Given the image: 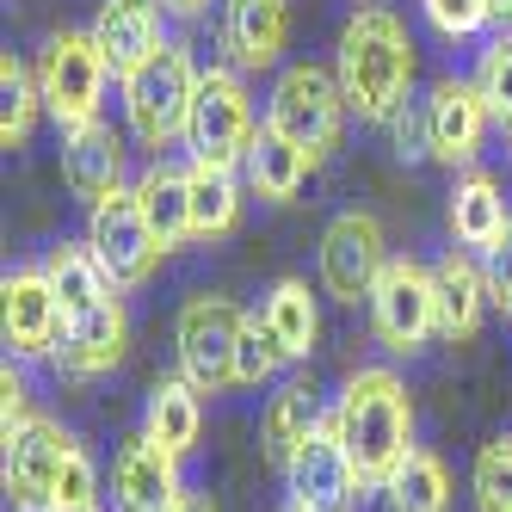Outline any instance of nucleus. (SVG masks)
Returning a JSON list of instances; mask_svg holds the SVG:
<instances>
[{"instance_id": "obj_1", "label": "nucleus", "mask_w": 512, "mask_h": 512, "mask_svg": "<svg viewBox=\"0 0 512 512\" xmlns=\"http://www.w3.org/2000/svg\"><path fill=\"white\" fill-rule=\"evenodd\" d=\"M414 38L395 7H358L340 25L334 44V75L346 93V112L358 124H395L414 99Z\"/></svg>"}, {"instance_id": "obj_2", "label": "nucleus", "mask_w": 512, "mask_h": 512, "mask_svg": "<svg viewBox=\"0 0 512 512\" xmlns=\"http://www.w3.org/2000/svg\"><path fill=\"white\" fill-rule=\"evenodd\" d=\"M334 426L346 438L364 488H389L395 469L420 451L414 445V395H408V383H401L389 364H364V371H352L340 383Z\"/></svg>"}, {"instance_id": "obj_3", "label": "nucleus", "mask_w": 512, "mask_h": 512, "mask_svg": "<svg viewBox=\"0 0 512 512\" xmlns=\"http://www.w3.org/2000/svg\"><path fill=\"white\" fill-rule=\"evenodd\" d=\"M204 68L192 56L186 38H167L149 62H136L130 75H118V105H124V130L142 142V149H173L186 142L192 124V99H198Z\"/></svg>"}, {"instance_id": "obj_4", "label": "nucleus", "mask_w": 512, "mask_h": 512, "mask_svg": "<svg viewBox=\"0 0 512 512\" xmlns=\"http://www.w3.org/2000/svg\"><path fill=\"white\" fill-rule=\"evenodd\" d=\"M38 93L56 130H87L105 118V87H112V62L93 44V31H50L38 50Z\"/></svg>"}, {"instance_id": "obj_5", "label": "nucleus", "mask_w": 512, "mask_h": 512, "mask_svg": "<svg viewBox=\"0 0 512 512\" xmlns=\"http://www.w3.org/2000/svg\"><path fill=\"white\" fill-rule=\"evenodd\" d=\"M346 93H340V75L321 62H290L278 68L272 81V99H266V124L278 136H290L309 161H327L340 149V130H346Z\"/></svg>"}, {"instance_id": "obj_6", "label": "nucleus", "mask_w": 512, "mask_h": 512, "mask_svg": "<svg viewBox=\"0 0 512 512\" xmlns=\"http://www.w3.org/2000/svg\"><path fill=\"white\" fill-rule=\"evenodd\" d=\"M260 105H253V87L235 62H210L204 81H198V99H192V124H186V149L204 155V161H223V167H241L253 136H260Z\"/></svg>"}, {"instance_id": "obj_7", "label": "nucleus", "mask_w": 512, "mask_h": 512, "mask_svg": "<svg viewBox=\"0 0 512 512\" xmlns=\"http://www.w3.org/2000/svg\"><path fill=\"white\" fill-rule=\"evenodd\" d=\"M241 321L247 309H235L216 290H198V297L179 303L173 315V352H179V377L204 395L235 389V346H241Z\"/></svg>"}, {"instance_id": "obj_8", "label": "nucleus", "mask_w": 512, "mask_h": 512, "mask_svg": "<svg viewBox=\"0 0 512 512\" xmlns=\"http://www.w3.org/2000/svg\"><path fill=\"white\" fill-rule=\"evenodd\" d=\"M371 334L389 358H414L426 352V340L438 334V290H432V266L395 253L383 266L377 290H371Z\"/></svg>"}, {"instance_id": "obj_9", "label": "nucleus", "mask_w": 512, "mask_h": 512, "mask_svg": "<svg viewBox=\"0 0 512 512\" xmlns=\"http://www.w3.org/2000/svg\"><path fill=\"white\" fill-rule=\"evenodd\" d=\"M87 247H93V260L105 266V278L118 290H142L155 278V266L167 260V247L155 241V229H149V216H142L130 186L87 204Z\"/></svg>"}, {"instance_id": "obj_10", "label": "nucleus", "mask_w": 512, "mask_h": 512, "mask_svg": "<svg viewBox=\"0 0 512 512\" xmlns=\"http://www.w3.org/2000/svg\"><path fill=\"white\" fill-rule=\"evenodd\" d=\"M395 260L389 253V235L371 210H340L334 223L321 229V253H315V272H321V290L334 303H371V290L383 278V266Z\"/></svg>"}, {"instance_id": "obj_11", "label": "nucleus", "mask_w": 512, "mask_h": 512, "mask_svg": "<svg viewBox=\"0 0 512 512\" xmlns=\"http://www.w3.org/2000/svg\"><path fill=\"white\" fill-rule=\"evenodd\" d=\"M0 445H7V457H0V488H7V506L13 512H50L56 475L68 463L75 432H68L62 420H50V414H31L25 426L0 432Z\"/></svg>"}, {"instance_id": "obj_12", "label": "nucleus", "mask_w": 512, "mask_h": 512, "mask_svg": "<svg viewBox=\"0 0 512 512\" xmlns=\"http://www.w3.org/2000/svg\"><path fill=\"white\" fill-rule=\"evenodd\" d=\"M488 99L475 81L463 75H445V81H432V93L420 99V130H426V161L438 167H457L469 173L475 161H482V142H488Z\"/></svg>"}, {"instance_id": "obj_13", "label": "nucleus", "mask_w": 512, "mask_h": 512, "mask_svg": "<svg viewBox=\"0 0 512 512\" xmlns=\"http://www.w3.org/2000/svg\"><path fill=\"white\" fill-rule=\"evenodd\" d=\"M284 488H290V506H309V512H352L358 500V463L346 451V438L334 426V414H321V426L297 445V457L284 463Z\"/></svg>"}, {"instance_id": "obj_14", "label": "nucleus", "mask_w": 512, "mask_h": 512, "mask_svg": "<svg viewBox=\"0 0 512 512\" xmlns=\"http://www.w3.org/2000/svg\"><path fill=\"white\" fill-rule=\"evenodd\" d=\"M0 315H7V358L31 364V358H56L68 309L56 297V284L44 266H13L0 278Z\"/></svg>"}, {"instance_id": "obj_15", "label": "nucleus", "mask_w": 512, "mask_h": 512, "mask_svg": "<svg viewBox=\"0 0 512 512\" xmlns=\"http://www.w3.org/2000/svg\"><path fill=\"white\" fill-rule=\"evenodd\" d=\"M124 352H130V315H124V297L112 290V297H99L93 309L68 315L62 346H56L50 364H56V377H68V383H93L105 371H118Z\"/></svg>"}, {"instance_id": "obj_16", "label": "nucleus", "mask_w": 512, "mask_h": 512, "mask_svg": "<svg viewBox=\"0 0 512 512\" xmlns=\"http://www.w3.org/2000/svg\"><path fill=\"white\" fill-rule=\"evenodd\" d=\"M192 494L179 482V457L161 451L149 432H136L112 457V506L118 512H179Z\"/></svg>"}, {"instance_id": "obj_17", "label": "nucleus", "mask_w": 512, "mask_h": 512, "mask_svg": "<svg viewBox=\"0 0 512 512\" xmlns=\"http://www.w3.org/2000/svg\"><path fill=\"white\" fill-rule=\"evenodd\" d=\"M216 38H223V62H235L241 75H266L290 50V0H223Z\"/></svg>"}, {"instance_id": "obj_18", "label": "nucleus", "mask_w": 512, "mask_h": 512, "mask_svg": "<svg viewBox=\"0 0 512 512\" xmlns=\"http://www.w3.org/2000/svg\"><path fill=\"white\" fill-rule=\"evenodd\" d=\"M167 7L161 0H99L93 13V44L105 50V62H112V75H130L136 62H149L161 44H167Z\"/></svg>"}, {"instance_id": "obj_19", "label": "nucleus", "mask_w": 512, "mask_h": 512, "mask_svg": "<svg viewBox=\"0 0 512 512\" xmlns=\"http://www.w3.org/2000/svg\"><path fill=\"white\" fill-rule=\"evenodd\" d=\"M62 186L81 204L124 192V136L105 118L87 124V130H62Z\"/></svg>"}, {"instance_id": "obj_20", "label": "nucleus", "mask_w": 512, "mask_h": 512, "mask_svg": "<svg viewBox=\"0 0 512 512\" xmlns=\"http://www.w3.org/2000/svg\"><path fill=\"white\" fill-rule=\"evenodd\" d=\"M432 290H438V334L451 346L482 334V315H488V266H475L469 247H451L445 260L432 266Z\"/></svg>"}, {"instance_id": "obj_21", "label": "nucleus", "mask_w": 512, "mask_h": 512, "mask_svg": "<svg viewBox=\"0 0 512 512\" xmlns=\"http://www.w3.org/2000/svg\"><path fill=\"white\" fill-rule=\"evenodd\" d=\"M186 186H192V241H229L241 229V210H247V179L241 167H223V161H204L192 155L186 161Z\"/></svg>"}, {"instance_id": "obj_22", "label": "nucleus", "mask_w": 512, "mask_h": 512, "mask_svg": "<svg viewBox=\"0 0 512 512\" xmlns=\"http://www.w3.org/2000/svg\"><path fill=\"white\" fill-rule=\"evenodd\" d=\"M445 216H451V235H457V247H469V253H488V247H500V235L512 229V210H506L500 179H494V173H482V167L457 173Z\"/></svg>"}, {"instance_id": "obj_23", "label": "nucleus", "mask_w": 512, "mask_h": 512, "mask_svg": "<svg viewBox=\"0 0 512 512\" xmlns=\"http://www.w3.org/2000/svg\"><path fill=\"white\" fill-rule=\"evenodd\" d=\"M130 192H136L142 216H149V229H155V241L167 253L192 241V186H186V167H173V161L155 155L149 167L130 179Z\"/></svg>"}, {"instance_id": "obj_24", "label": "nucleus", "mask_w": 512, "mask_h": 512, "mask_svg": "<svg viewBox=\"0 0 512 512\" xmlns=\"http://www.w3.org/2000/svg\"><path fill=\"white\" fill-rule=\"evenodd\" d=\"M142 432L186 463L198 451V432H204V389H192L186 377H161L149 389V401H142Z\"/></svg>"}, {"instance_id": "obj_25", "label": "nucleus", "mask_w": 512, "mask_h": 512, "mask_svg": "<svg viewBox=\"0 0 512 512\" xmlns=\"http://www.w3.org/2000/svg\"><path fill=\"white\" fill-rule=\"evenodd\" d=\"M309 155L297 149L290 136H278L272 124L253 136V149H247V161H241V179H247V192L260 198V204H297V192H303V179H309Z\"/></svg>"}, {"instance_id": "obj_26", "label": "nucleus", "mask_w": 512, "mask_h": 512, "mask_svg": "<svg viewBox=\"0 0 512 512\" xmlns=\"http://www.w3.org/2000/svg\"><path fill=\"white\" fill-rule=\"evenodd\" d=\"M260 321L272 327V340H278V352L290 364H303L321 346V303H315V290L303 278H278L260 297Z\"/></svg>"}, {"instance_id": "obj_27", "label": "nucleus", "mask_w": 512, "mask_h": 512, "mask_svg": "<svg viewBox=\"0 0 512 512\" xmlns=\"http://www.w3.org/2000/svg\"><path fill=\"white\" fill-rule=\"evenodd\" d=\"M315 426H321V401H315V389H309L303 377H290V383H278V389L266 395V408H260V451L284 469Z\"/></svg>"}, {"instance_id": "obj_28", "label": "nucleus", "mask_w": 512, "mask_h": 512, "mask_svg": "<svg viewBox=\"0 0 512 512\" xmlns=\"http://www.w3.org/2000/svg\"><path fill=\"white\" fill-rule=\"evenodd\" d=\"M44 272H50V284H56V297H62L68 315H81V309H93L99 297H112V290H118L112 278H105V266L93 260L87 241H56L44 253Z\"/></svg>"}, {"instance_id": "obj_29", "label": "nucleus", "mask_w": 512, "mask_h": 512, "mask_svg": "<svg viewBox=\"0 0 512 512\" xmlns=\"http://www.w3.org/2000/svg\"><path fill=\"white\" fill-rule=\"evenodd\" d=\"M38 118H50L44 93H38V68L7 50L0 56V149H25L31 130H38Z\"/></svg>"}, {"instance_id": "obj_30", "label": "nucleus", "mask_w": 512, "mask_h": 512, "mask_svg": "<svg viewBox=\"0 0 512 512\" xmlns=\"http://www.w3.org/2000/svg\"><path fill=\"white\" fill-rule=\"evenodd\" d=\"M383 494H389V512H451V469L438 451H414Z\"/></svg>"}, {"instance_id": "obj_31", "label": "nucleus", "mask_w": 512, "mask_h": 512, "mask_svg": "<svg viewBox=\"0 0 512 512\" xmlns=\"http://www.w3.org/2000/svg\"><path fill=\"white\" fill-rule=\"evenodd\" d=\"M469 81L482 87L494 124L512 130V31H506V25L488 31V44H482V56H475V75H469Z\"/></svg>"}, {"instance_id": "obj_32", "label": "nucleus", "mask_w": 512, "mask_h": 512, "mask_svg": "<svg viewBox=\"0 0 512 512\" xmlns=\"http://www.w3.org/2000/svg\"><path fill=\"white\" fill-rule=\"evenodd\" d=\"M475 512H512V438H488L469 469Z\"/></svg>"}, {"instance_id": "obj_33", "label": "nucleus", "mask_w": 512, "mask_h": 512, "mask_svg": "<svg viewBox=\"0 0 512 512\" xmlns=\"http://www.w3.org/2000/svg\"><path fill=\"white\" fill-rule=\"evenodd\" d=\"M284 364H290V358L278 352L272 327L260 321V309H253V315L241 321V346H235V389H260V383H272Z\"/></svg>"}, {"instance_id": "obj_34", "label": "nucleus", "mask_w": 512, "mask_h": 512, "mask_svg": "<svg viewBox=\"0 0 512 512\" xmlns=\"http://www.w3.org/2000/svg\"><path fill=\"white\" fill-rule=\"evenodd\" d=\"M420 19L445 44H475V38L494 31V7H488V0H420Z\"/></svg>"}, {"instance_id": "obj_35", "label": "nucleus", "mask_w": 512, "mask_h": 512, "mask_svg": "<svg viewBox=\"0 0 512 512\" xmlns=\"http://www.w3.org/2000/svg\"><path fill=\"white\" fill-rule=\"evenodd\" d=\"M56 506H99V469H93V457H87L81 438L68 445V463H62V475H56L50 512H56Z\"/></svg>"}, {"instance_id": "obj_36", "label": "nucleus", "mask_w": 512, "mask_h": 512, "mask_svg": "<svg viewBox=\"0 0 512 512\" xmlns=\"http://www.w3.org/2000/svg\"><path fill=\"white\" fill-rule=\"evenodd\" d=\"M31 420V383L19 371V358H7V371H0V432H13Z\"/></svg>"}, {"instance_id": "obj_37", "label": "nucleus", "mask_w": 512, "mask_h": 512, "mask_svg": "<svg viewBox=\"0 0 512 512\" xmlns=\"http://www.w3.org/2000/svg\"><path fill=\"white\" fill-rule=\"evenodd\" d=\"M482 266H488V297H494V309L512 321V229L500 235V247L482 253Z\"/></svg>"}, {"instance_id": "obj_38", "label": "nucleus", "mask_w": 512, "mask_h": 512, "mask_svg": "<svg viewBox=\"0 0 512 512\" xmlns=\"http://www.w3.org/2000/svg\"><path fill=\"white\" fill-rule=\"evenodd\" d=\"M161 7H167L173 19H204L210 7H223V0H161Z\"/></svg>"}, {"instance_id": "obj_39", "label": "nucleus", "mask_w": 512, "mask_h": 512, "mask_svg": "<svg viewBox=\"0 0 512 512\" xmlns=\"http://www.w3.org/2000/svg\"><path fill=\"white\" fill-rule=\"evenodd\" d=\"M494 7V25H512V0H488Z\"/></svg>"}, {"instance_id": "obj_40", "label": "nucleus", "mask_w": 512, "mask_h": 512, "mask_svg": "<svg viewBox=\"0 0 512 512\" xmlns=\"http://www.w3.org/2000/svg\"><path fill=\"white\" fill-rule=\"evenodd\" d=\"M179 512H216V506H210V500H198V494H192V500H186V506H179Z\"/></svg>"}, {"instance_id": "obj_41", "label": "nucleus", "mask_w": 512, "mask_h": 512, "mask_svg": "<svg viewBox=\"0 0 512 512\" xmlns=\"http://www.w3.org/2000/svg\"><path fill=\"white\" fill-rule=\"evenodd\" d=\"M56 512H99V506H56Z\"/></svg>"}, {"instance_id": "obj_42", "label": "nucleus", "mask_w": 512, "mask_h": 512, "mask_svg": "<svg viewBox=\"0 0 512 512\" xmlns=\"http://www.w3.org/2000/svg\"><path fill=\"white\" fill-rule=\"evenodd\" d=\"M284 512H309V506H284Z\"/></svg>"}, {"instance_id": "obj_43", "label": "nucleus", "mask_w": 512, "mask_h": 512, "mask_svg": "<svg viewBox=\"0 0 512 512\" xmlns=\"http://www.w3.org/2000/svg\"><path fill=\"white\" fill-rule=\"evenodd\" d=\"M506 155H512V130H506Z\"/></svg>"}]
</instances>
